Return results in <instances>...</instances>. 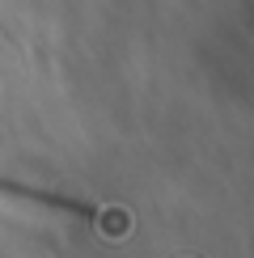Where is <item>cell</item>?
<instances>
[{
	"instance_id": "obj_1",
	"label": "cell",
	"mask_w": 254,
	"mask_h": 258,
	"mask_svg": "<svg viewBox=\"0 0 254 258\" xmlns=\"http://www.w3.org/2000/svg\"><path fill=\"white\" fill-rule=\"evenodd\" d=\"M0 195H17V199H30V203H42V208H55V212H68V216H81V220H102V212L85 199H72V195H55V190H42V186H26V182H13V178H0Z\"/></svg>"
}]
</instances>
